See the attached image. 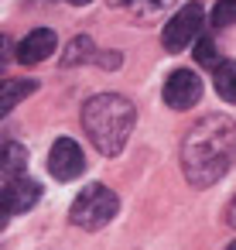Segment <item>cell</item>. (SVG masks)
Masks as SVG:
<instances>
[{"mask_svg":"<svg viewBox=\"0 0 236 250\" xmlns=\"http://www.w3.org/2000/svg\"><path fill=\"white\" fill-rule=\"evenodd\" d=\"M55 45H59V38H55L52 28H35V31L18 45V62H21V65H38V62H45V59L55 52Z\"/></svg>","mask_w":236,"mask_h":250,"instance_id":"obj_7","label":"cell"},{"mask_svg":"<svg viewBox=\"0 0 236 250\" xmlns=\"http://www.w3.org/2000/svg\"><path fill=\"white\" fill-rule=\"evenodd\" d=\"M14 59H18V45H14L7 35H0V72H4Z\"/></svg>","mask_w":236,"mask_h":250,"instance_id":"obj_15","label":"cell"},{"mask_svg":"<svg viewBox=\"0 0 236 250\" xmlns=\"http://www.w3.org/2000/svg\"><path fill=\"white\" fill-rule=\"evenodd\" d=\"M48 171L59 178V182H72L86 171V158H82V147L72 141V137H59L48 151Z\"/></svg>","mask_w":236,"mask_h":250,"instance_id":"obj_5","label":"cell"},{"mask_svg":"<svg viewBox=\"0 0 236 250\" xmlns=\"http://www.w3.org/2000/svg\"><path fill=\"white\" fill-rule=\"evenodd\" d=\"M7 223H11V212H7V206H4V202H0V229H4Z\"/></svg>","mask_w":236,"mask_h":250,"instance_id":"obj_19","label":"cell"},{"mask_svg":"<svg viewBox=\"0 0 236 250\" xmlns=\"http://www.w3.org/2000/svg\"><path fill=\"white\" fill-rule=\"evenodd\" d=\"M229 250H236V240H233V243H229Z\"/></svg>","mask_w":236,"mask_h":250,"instance_id":"obj_22","label":"cell"},{"mask_svg":"<svg viewBox=\"0 0 236 250\" xmlns=\"http://www.w3.org/2000/svg\"><path fill=\"white\" fill-rule=\"evenodd\" d=\"M38 195H41V188H38V182H31V178H18V182H7L4 188H0V202L7 206L11 216L28 212V209L38 202Z\"/></svg>","mask_w":236,"mask_h":250,"instance_id":"obj_8","label":"cell"},{"mask_svg":"<svg viewBox=\"0 0 236 250\" xmlns=\"http://www.w3.org/2000/svg\"><path fill=\"white\" fill-rule=\"evenodd\" d=\"M209 21H212V28H229V24H236V0H216Z\"/></svg>","mask_w":236,"mask_h":250,"instance_id":"obj_14","label":"cell"},{"mask_svg":"<svg viewBox=\"0 0 236 250\" xmlns=\"http://www.w3.org/2000/svg\"><path fill=\"white\" fill-rule=\"evenodd\" d=\"M236 161V120L226 113H209L188 127L181 141V171L188 185H216Z\"/></svg>","mask_w":236,"mask_h":250,"instance_id":"obj_1","label":"cell"},{"mask_svg":"<svg viewBox=\"0 0 236 250\" xmlns=\"http://www.w3.org/2000/svg\"><path fill=\"white\" fill-rule=\"evenodd\" d=\"M38 89L35 79H0V120H4L24 96H31Z\"/></svg>","mask_w":236,"mask_h":250,"instance_id":"obj_10","label":"cell"},{"mask_svg":"<svg viewBox=\"0 0 236 250\" xmlns=\"http://www.w3.org/2000/svg\"><path fill=\"white\" fill-rule=\"evenodd\" d=\"M82 62H96V45H93V38H86V35L72 38L69 48H65V55H62V65H65V69L82 65Z\"/></svg>","mask_w":236,"mask_h":250,"instance_id":"obj_12","label":"cell"},{"mask_svg":"<svg viewBox=\"0 0 236 250\" xmlns=\"http://www.w3.org/2000/svg\"><path fill=\"white\" fill-rule=\"evenodd\" d=\"M96 62L106 65V69H117V65H120V55H117V52H113V55H96Z\"/></svg>","mask_w":236,"mask_h":250,"instance_id":"obj_17","label":"cell"},{"mask_svg":"<svg viewBox=\"0 0 236 250\" xmlns=\"http://www.w3.org/2000/svg\"><path fill=\"white\" fill-rule=\"evenodd\" d=\"M69 4H76V7H86V4H89V0H69Z\"/></svg>","mask_w":236,"mask_h":250,"instance_id":"obj_21","label":"cell"},{"mask_svg":"<svg viewBox=\"0 0 236 250\" xmlns=\"http://www.w3.org/2000/svg\"><path fill=\"white\" fill-rule=\"evenodd\" d=\"M24 168H28V147L11 137H0V182L24 178Z\"/></svg>","mask_w":236,"mask_h":250,"instance_id":"obj_9","label":"cell"},{"mask_svg":"<svg viewBox=\"0 0 236 250\" xmlns=\"http://www.w3.org/2000/svg\"><path fill=\"white\" fill-rule=\"evenodd\" d=\"M202 24H205V7H202V0H188V4L164 24L161 45H164L168 52H181V48H188L192 42L202 38Z\"/></svg>","mask_w":236,"mask_h":250,"instance_id":"obj_4","label":"cell"},{"mask_svg":"<svg viewBox=\"0 0 236 250\" xmlns=\"http://www.w3.org/2000/svg\"><path fill=\"white\" fill-rule=\"evenodd\" d=\"M226 223H229V226H236V199H233V202H229V209H226Z\"/></svg>","mask_w":236,"mask_h":250,"instance_id":"obj_18","label":"cell"},{"mask_svg":"<svg viewBox=\"0 0 236 250\" xmlns=\"http://www.w3.org/2000/svg\"><path fill=\"white\" fill-rule=\"evenodd\" d=\"M195 62H198V65H205V69H212V72H216V65L222 62V59H219V52H216V42H212L209 35H202V38L195 42Z\"/></svg>","mask_w":236,"mask_h":250,"instance_id":"obj_13","label":"cell"},{"mask_svg":"<svg viewBox=\"0 0 236 250\" xmlns=\"http://www.w3.org/2000/svg\"><path fill=\"white\" fill-rule=\"evenodd\" d=\"M117 209H120L117 192L96 182V185H89V188H82L76 195V202L69 209V219L76 226H82V229H99V226H106L117 216Z\"/></svg>","mask_w":236,"mask_h":250,"instance_id":"obj_3","label":"cell"},{"mask_svg":"<svg viewBox=\"0 0 236 250\" xmlns=\"http://www.w3.org/2000/svg\"><path fill=\"white\" fill-rule=\"evenodd\" d=\"M212 83H216V93L226 100V103H236V62L222 59L212 72Z\"/></svg>","mask_w":236,"mask_h":250,"instance_id":"obj_11","label":"cell"},{"mask_svg":"<svg viewBox=\"0 0 236 250\" xmlns=\"http://www.w3.org/2000/svg\"><path fill=\"white\" fill-rule=\"evenodd\" d=\"M134 103L127 96L117 93H99L93 100H86L82 106V127L93 141V147L106 158H117L134 130Z\"/></svg>","mask_w":236,"mask_h":250,"instance_id":"obj_2","label":"cell"},{"mask_svg":"<svg viewBox=\"0 0 236 250\" xmlns=\"http://www.w3.org/2000/svg\"><path fill=\"white\" fill-rule=\"evenodd\" d=\"M106 4H110V7H134L137 0H106Z\"/></svg>","mask_w":236,"mask_h":250,"instance_id":"obj_20","label":"cell"},{"mask_svg":"<svg viewBox=\"0 0 236 250\" xmlns=\"http://www.w3.org/2000/svg\"><path fill=\"white\" fill-rule=\"evenodd\" d=\"M168 4H175V0H137V4H134V11H137L140 18H151V14L164 11Z\"/></svg>","mask_w":236,"mask_h":250,"instance_id":"obj_16","label":"cell"},{"mask_svg":"<svg viewBox=\"0 0 236 250\" xmlns=\"http://www.w3.org/2000/svg\"><path fill=\"white\" fill-rule=\"evenodd\" d=\"M202 100V79L192 72V69H178L168 76L164 83V103L171 110H188Z\"/></svg>","mask_w":236,"mask_h":250,"instance_id":"obj_6","label":"cell"}]
</instances>
